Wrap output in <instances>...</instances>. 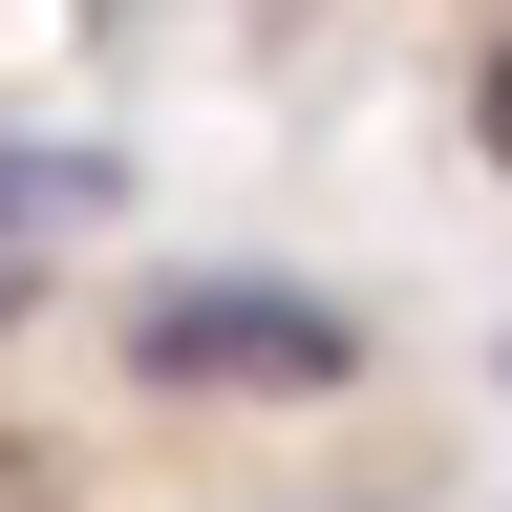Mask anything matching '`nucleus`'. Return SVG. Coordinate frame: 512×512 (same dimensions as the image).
I'll return each mask as SVG.
<instances>
[{
	"mask_svg": "<svg viewBox=\"0 0 512 512\" xmlns=\"http://www.w3.org/2000/svg\"><path fill=\"white\" fill-rule=\"evenodd\" d=\"M128 384H278V406H320V384H363V320L299 299V278H171V299H128Z\"/></svg>",
	"mask_w": 512,
	"mask_h": 512,
	"instance_id": "obj_1",
	"label": "nucleus"
},
{
	"mask_svg": "<svg viewBox=\"0 0 512 512\" xmlns=\"http://www.w3.org/2000/svg\"><path fill=\"white\" fill-rule=\"evenodd\" d=\"M470 150H491V171H512V43H491V64H470Z\"/></svg>",
	"mask_w": 512,
	"mask_h": 512,
	"instance_id": "obj_2",
	"label": "nucleus"
},
{
	"mask_svg": "<svg viewBox=\"0 0 512 512\" xmlns=\"http://www.w3.org/2000/svg\"><path fill=\"white\" fill-rule=\"evenodd\" d=\"M22 299H43V256H0V320H22Z\"/></svg>",
	"mask_w": 512,
	"mask_h": 512,
	"instance_id": "obj_3",
	"label": "nucleus"
}]
</instances>
